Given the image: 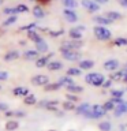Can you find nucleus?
Segmentation results:
<instances>
[{
    "instance_id": "55",
    "label": "nucleus",
    "mask_w": 127,
    "mask_h": 131,
    "mask_svg": "<svg viewBox=\"0 0 127 131\" xmlns=\"http://www.w3.org/2000/svg\"><path fill=\"white\" fill-rule=\"evenodd\" d=\"M30 2H36V0H30Z\"/></svg>"
},
{
    "instance_id": "40",
    "label": "nucleus",
    "mask_w": 127,
    "mask_h": 131,
    "mask_svg": "<svg viewBox=\"0 0 127 131\" xmlns=\"http://www.w3.org/2000/svg\"><path fill=\"white\" fill-rule=\"evenodd\" d=\"M66 98H67V100H70V101H72V102L79 101V100H78V97H77V96H74L72 93H67V94H66Z\"/></svg>"
},
{
    "instance_id": "21",
    "label": "nucleus",
    "mask_w": 127,
    "mask_h": 131,
    "mask_svg": "<svg viewBox=\"0 0 127 131\" xmlns=\"http://www.w3.org/2000/svg\"><path fill=\"white\" fill-rule=\"evenodd\" d=\"M105 16H107V18H109L111 20H113V22H115V20H119V19L123 18V15L120 14V12H118V11H108V12L105 14Z\"/></svg>"
},
{
    "instance_id": "5",
    "label": "nucleus",
    "mask_w": 127,
    "mask_h": 131,
    "mask_svg": "<svg viewBox=\"0 0 127 131\" xmlns=\"http://www.w3.org/2000/svg\"><path fill=\"white\" fill-rule=\"evenodd\" d=\"M30 82L34 86H47L49 83V78L44 74H38V75H34L30 79Z\"/></svg>"
},
{
    "instance_id": "18",
    "label": "nucleus",
    "mask_w": 127,
    "mask_h": 131,
    "mask_svg": "<svg viewBox=\"0 0 127 131\" xmlns=\"http://www.w3.org/2000/svg\"><path fill=\"white\" fill-rule=\"evenodd\" d=\"M47 67H48V70H51V71H57V70L63 68V63L59 60H53V61H49V64Z\"/></svg>"
},
{
    "instance_id": "10",
    "label": "nucleus",
    "mask_w": 127,
    "mask_h": 131,
    "mask_svg": "<svg viewBox=\"0 0 127 131\" xmlns=\"http://www.w3.org/2000/svg\"><path fill=\"white\" fill-rule=\"evenodd\" d=\"M104 68L107 71H116L119 68V60L118 59H109L104 63Z\"/></svg>"
},
{
    "instance_id": "15",
    "label": "nucleus",
    "mask_w": 127,
    "mask_h": 131,
    "mask_svg": "<svg viewBox=\"0 0 127 131\" xmlns=\"http://www.w3.org/2000/svg\"><path fill=\"white\" fill-rule=\"evenodd\" d=\"M60 83V86H64V88H68V86H72V85H75L74 83V79L70 75H67V77H61V78H59V81H57Z\"/></svg>"
},
{
    "instance_id": "28",
    "label": "nucleus",
    "mask_w": 127,
    "mask_h": 131,
    "mask_svg": "<svg viewBox=\"0 0 127 131\" xmlns=\"http://www.w3.org/2000/svg\"><path fill=\"white\" fill-rule=\"evenodd\" d=\"M61 86H60L59 82H56V83H51V82H49V83L45 86V92H56V90H59Z\"/></svg>"
},
{
    "instance_id": "30",
    "label": "nucleus",
    "mask_w": 127,
    "mask_h": 131,
    "mask_svg": "<svg viewBox=\"0 0 127 131\" xmlns=\"http://www.w3.org/2000/svg\"><path fill=\"white\" fill-rule=\"evenodd\" d=\"M123 77H124V71H115L111 74V79L112 81H123Z\"/></svg>"
},
{
    "instance_id": "56",
    "label": "nucleus",
    "mask_w": 127,
    "mask_h": 131,
    "mask_svg": "<svg viewBox=\"0 0 127 131\" xmlns=\"http://www.w3.org/2000/svg\"><path fill=\"white\" fill-rule=\"evenodd\" d=\"M0 90H2V86H0Z\"/></svg>"
},
{
    "instance_id": "54",
    "label": "nucleus",
    "mask_w": 127,
    "mask_h": 131,
    "mask_svg": "<svg viewBox=\"0 0 127 131\" xmlns=\"http://www.w3.org/2000/svg\"><path fill=\"white\" fill-rule=\"evenodd\" d=\"M126 108H127V101H126Z\"/></svg>"
},
{
    "instance_id": "16",
    "label": "nucleus",
    "mask_w": 127,
    "mask_h": 131,
    "mask_svg": "<svg viewBox=\"0 0 127 131\" xmlns=\"http://www.w3.org/2000/svg\"><path fill=\"white\" fill-rule=\"evenodd\" d=\"M19 56H20V55H19L18 51H10V52H7L6 55H4L3 60H4V61H12V60H16Z\"/></svg>"
},
{
    "instance_id": "7",
    "label": "nucleus",
    "mask_w": 127,
    "mask_h": 131,
    "mask_svg": "<svg viewBox=\"0 0 127 131\" xmlns=\"http://www.w3.org/2000/svg\"><path fill=\"white\" fill-rule=\"evenodd\" d=\"M63 15H64L66 20L70 22V23H75L77 20H78V14L74 10H70V8H64Z\"/></svg>"
},
{
    "instance_id": "31",
    "label": "nucleus",
    "mask_w": 127,
    "mask_h": 131,
    "mask_svg": "<svg viewBox=\"0 0 127 131\" xmlns=\"http://www.w3.org/2000/svg\"><path fill=\"white\" fill-rule=\"evenodd\" d=\"M82 74V70L78 67V68H75V67H70L68 70H67V75H70V77H78V75H81Z\"/></svg>"
},
{
    "instance_id": "8",
    "label": "nucleus",
    "mask_w": 127,
    "mask_h": 131,
    "mask_svg": "<svg viewBox=\"0 0 127 131\" xmlns=\"http://www.w3.org/2000/svg\"><path fill=\"white\" fill-rule=\"evenodd\" d=\"M61 56H63L66 60L77 61V60L81 57V53L77 52V51H64V52H61Z\"/></svg>"
},
{
    "instance_id": "35",
    "label": "nucleus",
    "mask_w": 127,
    "mask_h": 131,
    "mask_svg": "<svg viewBox=\"0 0 127 131\" xmlns=\"http://www.w3.org/2000/svg\"><path fill=\"white\" fill-rule=\"evenodd\" d=\"M109 93L112 97H116V98H122L124 96V90H119V89H112V90H109Z\"/></svg>"
},
{
    "instance_id": "12",
    "label": "nucleus",
    "mask_w": 127,
    "mask_h": 131,
    "mask_svg": "<svg viewBox=\"0 0 127 131\" xmlns=\"http://www.w3.org/2000/svg\"><path fill=\"white\" fill-rule=\"evenodd\" d=\"M52 57V53H49L48 56H41L38 57V59L36 60V66H37V68H44V67H47V66L49 64V59Z\"/></svg>"
},
{
    "instance_id": "34",
    "label": "nucleus",
    "mask_w": 127,
    "mask_h": 131,
    "mask_svg": "<svg viewBox=\"0 0 127 131\" xmlns=\"http://www.w3.org/2000/svg\"><path fill=\"white\" fill-rule=\"evenodd\" d=\"M98 128H100L101 131H111V128H112V126H111L109 122H101L98 123Z\"/></svg>"
},
{
    "instance_id": "36",
    "label": "nucleus",
    "mask_w": 127,
    "mask_h": 131,
    "mask_svg": "<svg viewBox=\"0 0 127 131\" xmlns=\"http://www.w3.org/2000/svg\"><path fill=\"white\" fill-rule=\"evenodd\" d=\"M3 14H6V15L10 16V15H16V14H18V11H16L15 7H6L3 10Z\"/></svg>"
},
{
    "instance_id": "22",
    "label": "nucleus",
    "mask_w": 127,
    "mask_h": 131,
    "mask_svg": "<svg viewBox=\"0 0 127 131\" xmlns=\"http://www.w3.org/2000/svg\"><path fill=\"white\" fill-rule=\"evenodd\" d=\"M48 49H49V47H48V44L45 42L44 40L36 44V51H38L40 53H45V52H48Z\"/></svg>"
},
{
    "instance_id": "2",
    "label": "nucleus",
    "mask_w": 127,
    "mask_h": 131,
    "mask_svg": "<svg viewBox=\"0 0 127 131\" xmlns=\"http://www.w3.org/2000/svg\"><path fill=\"white\" fill-rule=\"evenodd\" d=\"M93 33H94V36H96V38L97 40H100V41H108L111 37H112V33H111V30L107 26H94L93 29Z\"/></svg>"
},
{
    "instance_id": "49",
    "label": "nucleus",
    "mask_w": 127,
    "mask_h": 131,
    "mask_svg": "<svg viewBox=\"0 0 127 131\" xmlns=\"http://www.w3.org/2000/svg\"><path fill=\"white\" fill-rule=\"evenodd\" d=\"M94 2H96V3H98V4L101 6V4H107V3L109 2V0H94Z\"/></svg>"
},
{
    "instance_id": "53",
    "label": "nucleus",
    "mask_w": 127,
    "mask_h": 131,
    "mask_svg": "<svg viewBox=\"0 0 127 131\" xmlns=\"http://www.w3.org/2000/svg\"><path fill=\"white\" fill-rule=\"evenodd\" d=\"M68 131H75V130H68Z\"/></svg>"
},
{
    "instance_id": "46",
    "label": "nucleus",
    "mask_w": 127,
    "mask_h": 131,
    "mask_svg": "<svg viewBox=\"0 0 127 131\" xmlns=\"http://www.w3.org/2000/svg\"><path fill=\"white\" fill-rule=\"evenodd\" d=\"M112 100H113V102H115L116 105H119V104H123V102H124V101L122 100V98H116V97H112Z\"/></svg>"
},
{
    "instance_id": "41",
    "label": "nucleus",
    "mask_w": 127,
    "mask_h": 131,
    "mask_svg": "<svg viewBox=\"0 0 127 131\" xmlns=\"http://www.w3.org/2000/svg\"><path fill=\"white\" fill-rule=\"evenodd\" d=\"M63 30H57V31H52V30H49V34H51V37H53V38H56V37H59L63 34Z\"/></svg>"
},
{
    "instance_id": "52",
    "label": "nucleus",
    "mask_w": 127,
    "mask_h": 131,
    "mask_svg": "<svg viewBox=\"0 0 127 131\" xmlns=\"http://www.w3.org/2000/svg\"><path fill=\"white\" fill-rule=\"evenodd\" d=\"M2 3H3V0H0V4H2Z\"/></svg>"
},
{
    "instance_id": "6",
    "label": "nucleus",
    "mask_w": 127,
    "mask_h": 131,
    "mask_svg": "<svg viewBox=\"0 0 127 131\" xmlns=\"http://www.w3.org/2000/svg\"><path fill=\"white\" fill-rule=\"evenodd\" d=\"M85 26H77V27H72L68 31V37L70 40H81L82 38V33L85 31Z\"/></svg>"
},
{
    "instance_id": "42",
    "label": "nucleus",
    "mask_w": 127,
    "mask_h": 131,
    "mask_svg": "<svg viewBox=\"0 0 127 131\" xmlns=\"http://www.w3.org/2000/svg\"><path fill=\"white\" fill-rule=\"evenodd\" d=\"M8 79V72L7 71H0V81H7Z\"/></svg>"
},
{
    "instance_id": "51",
    "label": "nucleus",
    "mask_w": 127,
    "mask_h": 131,
    "mask_svg": "<svg viewBox=\"0 0 127 131\" xmlns=\"http://www.w3.org/2000/svg\"><path fill=\"white\" fill-rule=\"evenodd\" d=\"M47 131H56V130H47Z\"/></svg>"
},
{
    "instance_id": "25",
    "label": "nucleus",
    "mask_w": 127,
    "mask_h": 131,
    "mask_svg": "<svg viewBox=\"0 0 127 131\" xmlns=\"http://www.w3.org/2000/svg\"><path fill=\"white\" fill-rule=\"evenodd\" d=\"M18 127H19V123L16 120H8L6 123V130L7 131H14V130L18 128Z\"/></svg>"
},
{
    "instance_id": "26",
    "label": "nucleus",
    "mask_w": 127,
    "mask_h": 131,
    "mask_svg": "<svg viewBox=\"0 0 127 131\" xmlns=\"http://www.w3.org/2000/svg\"><path fill=\"white\" fill-rule=\"evenodd\" d=\"M113 45L115 47H127V38L126 37H118L113 40Z\"/></svg>"
},
{
    "instance_id": "48",
    "label": "nucleus",
    "mask_w": 127,
    "mask_h": 131,
    "mask_svg": "<svg viewBox=\"0 0 127 131\" xmlns=\"http://www.w3.org/2000/svg\"><path fill=\"white\" fill-rule=\"evenodd\" d=\"M119 4H120L123 8H127V0H119Z\"/></svg>"
},
{
    "instance_id": "11",
    "label": "nucleus",
    "mask_w": 127,
    "mask_h": 131,
    "mask_svg": "<svg viewBox=\"0 0 127 131\" xmlns=\"http://www.w3.org/2000/svg\"><path fill=\"white\" fill-rule=\"evenodd\" d=\"M12 94H14L15 97H26L30 94V92H29V89L25 88V86H18V88H14Z\"/></svg>"
},
{
    "instance_id": "9",
    "label": "nucleus",
    "mask_w": 127,
    "mask_h": 131,
    "mask_svg": "<svg viewBox=\"0 0 127 131\" xmlns=\"http://www.w3.org/2000/svg\"><path fill=\"white\" fill-rule=\"evenodd\" d=\"M93 20L97 25H100V26H109V25L113 23V20H111L109 18H107L105 15H96V16H93Z\"/></svg>"
},
{
    "instance_id": "33",
    "label": "nucleus",
    "mask_w": 127,
    "mask_h": 131,
    "mask_svg": "<svg viewBox=\"0 0 127 131\" xmlns=\"http://www.w3.org/2000/svg\"><path fill=\"white\" fill-rule=\"evenodd\" d=\"M63 109L64 111H74V109H77L75 108V102H72V101H70V100L64 101L63 102Z\"/></svg>"
},
{
    "instance_id": "32",
    "label": "nucleus",
    "mask_w": 127,
    "mask_h": 131,
    "mask_svg": "<svg viewBox=\"0 0 127 131\" xmlns=\"http://www.w3.org/2000/svg\"><path fill=\"white\" fill-rule=\"evenodd\" d=\"M16 20H18V16L16 15H10L8 18L3 22V26H11V25L16 23Z\"/></svg>"
},
{
    "instance_id": "17",
    "label": "nucleus",
    "mask_w": 127,
    "mask_h": 131,
    "mask_svg": "<svg viewBox=\"0 0 127 131\" xmlns=\"http://www.w3.org/2000/svg\"><path fill=\"white\" fill-rule=\"evenodd\" d=\"M90 108H92V106H90L89 102H82V104L77 108V113L78 115H83V116H85V115L90 111Z\"/></svg>"
},
{
    "instance_id": "43",
    "label": "nucleus",
    "mask_w": 127,
    "mask_h": 131,
    "mask_svg": "<svg viewBox=\"0 0 127 131\" xmlns=\"http://www.w3.org/2000/svg\"><path fill=\"white\" fill-rule=\"evenodd\" d=\"M8 111V105L6 104V102H0V112H7Z\"/></svg>"
},
{
    "instance_id": "50",
    "label": "nucleus",
    "mask_w": 127,
    "mask_h": 131,
    "mask_svg": "<svg viewBox=\"0 0 127 131\" xmlns=\"http://www.w3.org/2000/svg\"><path fill=\"white\" fill-rule=\"evenodd\" d=\"M123 82H124V83H127V74H124V77H123Z\"/></svg>"
},
{
    "instance_id": "44",
    "label": "nucleus",
    "mask_w": 127,
    "mask_h": 131,
    "mask_svg": "<svg viewBox=\"0 0 127 131\" xmlns=\"http://www.w3.org/2000/svg\"><path fill=\"white\" fill-rule=\"evenodd\" d=\"M26 116V113L22 112V111H15V115H14V117H25Z\"/></svg>"
},
{
    "instance_id": "45",
    "label": "nucleus",
    "mask_w": 127,
    "mask_h": 131,
    "mask_svg": "<svg viewBox=\"0 0 127 131\" xmlns=\"http://www.w3.org/2000/svg\"><path fill=\"white\" fill-rule=\"evenodd\" d=\"M14 115H15V111H10V109H8L7 112H4V116H6V117H12Z\"/></svg>"
},
{
    "instance_id": "23",
    "label": "nucleus",
    "mask_w": 127,
    "mask_h": 131,
    "mask_svg": "<svg viewBox=\"0 0 127 131\" xmlns=\"http://www.w3.org/2000/svg\"><path fill=\"white\" fill-rule=\"evenodd\" d=\"M94 67V61L93 60H81L79 61V68L81 70H90Z\"/></svg>"
},
{
    "instance_id": "3",
    "label": "nucleus",
    "mask_w": 127,
    "mask_h": 131,
    "mask_svg": "<svg viewBox=\"0 0 127 131\" xmlns=\"http://www.w3.org/2000/svg\"><path fill=\"white\" fill-rule=\"evenodd\" d=\"M107 112H108V111L104 108V105H98V104H96V105H93L92 108H90V111L85 115V116L89 117V119H100V117L104 116Z\"/></svg>"
},
{
    "instance_id": "13",
    "label": "nucleus",
    "mask_w": 127,
    "mask_h": 131,
    "mask_svg": "<svg viewBox=\"0 0 127 131\" xmlns=\"http://www.w3.org/2000/svg\"><path fill=\"white\" fill-rule=\"evenodd\" d=\"M38 55H40V52L38 51H33V49L25 51V53H23V56H25V59H26V60H34V61L40 57Z\"/></svg>"
},
{
    "instance_id": "47",
    "label": "nucleus",
    "mask_w": 127,
    "mask_h": 131,
    "mask_svg": "<svg viewBox=\"0 0 127 131\" xmlns=\"http://www.w3.org/2000/svg\"><path fill=\"white\" fill-rule=\"evenodd\" d=\"M112 82H113V81H112V79H111V78H109L108 81H105V82H104V85H102V88H109Z\"/></svg>"
},
{
    "instance_id": "4",
    "label": "nucleus",
    "mask_w": 127,
    "mask_h": 131,
    "mask_svg": "<svg viewBox=\"0 0 127 131\" xmlns=\"http://www.w3.org/2000/svg\"><path fill=\"white\" fill-rule=\"evenodd\" d=\"M81 4H82V7L86 8V10L90 12V14H94V12L100 11V8H101L100 4L96 3L94 0H82Z\"/></svg>"
},
{
    "instance_id": "37",
    "label": "nucleus",
    "mask_w": 127,
    "mask_h": 131,
    "mask_svg": "<svg viewBox=\"0 0 127 131\" xmlns=\"http://www.w3.org/2000/svg\"><path fill=\"white\" fill-rule=\"evenodd\" d=\"M15 8H16V11H18V14H25V12H29V7L26 6V4H23V3L18 4Z\"/></svg>"
},
{
    "instance_id": "24",
    "label": "nucleus",
    "mask_w": 127,
    "mask_h": 131,
    "mask_svg": "<svg viewBox=\"0 0 127 131\" xmlns=\"http://www.w3.org/2000/svg\"><path fill=\"white\" fill-rule=\"evenodd\" d=\"M63 6L66 8H70V10H75L78 7V2L77 0H63Z\"/></svg>"
},
{
    "instance_id": "29",
    "label": "nucleus",
    "mask_w": 127,
    "mask_h": 131,
    "mask_svg": "<svg viewBox=\"0 0 127 131\" xmlns=\"http://www.w3.org/2000/svg\"><path fill=\"white\" fill-rule=\"evenodd\" d=\"M23 102L26 105H34V104H37V97L34 96V94H29V96L25 97V101Z\"/></svg>"
},
{
    "instance_id": "39",
    "label": "nucleus",
    "mask_w": 127,
    "mask_h": 131,
    "mask_svg": "<svg viewBox=\"0 0 127 131\" xmlns=\"http://www.w3.org/2000/svg\"><path fill=\"white\" fill-rule=\"evenodd\" d=\"M37 29V23H29V25H26V26H22L20 27V30H26V31H30V30H36Z\"/></svg>"
},
{
    "instance_id": "27",
    "label": "nucleus",
    "mask_w": 127,
    "mask_h": 131,
    "mask_svg": "<svg viewBox=\"0 0 127 131\" xmlns=\"http://www.w3.org/2000/svg\"><path fill=\"white\" fill-rule=\"evenodd\" d=\"M68 93H72V94H79L83 92V88L82 86H78V85H72V86H68L67 88Z\"/></svg>"
},
{
    "instance_id": "14",
    "label": "nucleus",
    "mask_w": 127,
    "mask_h": 131,
    "mask_svg": "<svg viewBox=\"0 0 127 131\" xmlns=\"http://www.w3.org/2000/svg\"><path fill=\"white\" fill-rule=\"evenodd\" d=\"M127 112V108H126V102H123V104H119L115 106V109H113V115H115V117H120L123 113H126Z\"/></svg>"
},
{
    "instance_id": "1",
    "label": "nucleus",
    "mask_w": 127,
    "mask_h": 131,
    "mask_svg": "<svg viewBox=\"0 0 127 131\" xmlns=\"http://www.w3.org/2000/svg\"><path fill=\"white\" fill-rule=\"evenodd\" d=\"M85 82L93 86H102L105 82V77L100 72H89L85 75Z\"/></svg>"
},
{
    "instance_id": "20",
    "label": "nucleus",
    "mask_w": 127,
    "mask_h": 131,
    "mask_svg": "<svg viewBox=\"0 0 127 131\" xmlns=\"http://www.w3.org/2000/svg\"><path fill=\"white\" fill-rule=\"evenodd\" d=\"M27 37H29V40H31V41H34V42H40V41H43V37H41L38 33H37L36 30H30V31H27Z\"/></svg>"
},
{
    "instance_id": "38",
    "label": "nucleus",
    "mask_w": 127,
    "mask_h": 131,
    "mask_svg": "<svg viewBox=\"0 0 127 131\" xmlns=\"http://www.w3.org/2000/svg\"><path fill=\"white\" fill-rule=\"evenodd\" d=\"M115 106H116V104L113 102L112 98H111L109 101H107L105 104H104V108H105L107 111H113V109H115Z\"/></svg>"
},
{
    "instance_id": "19",
    "label": "nucleus",
    "mask_w": 127,
    "mask_h": 131,
    "mask_svg": "<svg viewBox=\"0 0 127 131\" xmlns=\"http://www.w3.org/2000/svg\"><path fill=\"white\" fill-rule=\"evenodd\" d=\"M33 15H34V18H37V19L45 18V12H44L43 8H41V6H34L33 7Z\"/></svg>"
},
{
    "instance_id": "57",
    "label": "nucleus",
    "mask_w": 127,
    "mask_h": 131,
    "mask_svg": "<svg viewBox=\"0 0 127 131\" xmlns=\"http://www.w3.org/2000/svg\"><path fill=\"white\" fill-rule=\"evenodd\" d=\"M126 90H127V89H126Z\"/></svg>"
}]
</instances>
